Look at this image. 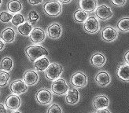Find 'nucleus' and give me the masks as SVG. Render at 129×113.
<instances>
[{
    "mask_svg": "<svg viewBox=\"0 0 129 113\" xmlns=\"http://www.w3.org/2000/svg\"><path fill=\"white\" fill-rule=\"evenodd\" d=\"M10 21L13 25L17 27L18 25H20L21 24H22L25 21V17H24V15L22 14H21V13H17V14H15L14 16H13Z\"/></svg>",
    "mask_w": 129,
    "mask_h": 113,
    "instance_id": "nucleus-28",
    "label": "nucleus"
},
{
    "mask_svg": "<svg viewBox=\"0 0 129 113\" xmlns=\"http://www.w3.org/2000/svg\"><path fill=\"white\" fill-rule=\"evenodd\" d=\"M95 113H111V111L107 108H101V109H97Z\"/></svg>",
    "mask_w": 129,
    "mask_h": 113,
    "instance_id": "nucleus-35",
    "label": "nucleus"
},
{
    "mask_svg": "<svg viewBox=\"0 0 129 113\" xmlns=\"http://www.w3.org/2000/svg\"><path fill=\"white\" fill-rule=\"evenodd\" d=\"M88 17L87 13L82 10H76L73 14V19L77 23H83Z\"/></svg>",
    "mask_w": 129,
    "mask_h": 113,
    "instance_id": "nucleus-27",
    "label": "nucleus"
},
{
    "mask_svg": "<svg viewBox=\"0 0 129 113\" xmlns=\"http://www.w3.org/2000/svg\"><path fill=\"white\" fill-rule=\"evenodd\" d=\"M69 85L64 79H57L54 80L51 86V90L57 95H64L69 90Z\"/></svg>",
    "mask_w": 129,
    "mask_h": 113,
    "instance_id": "nucleus-4",
    "label": "nucleus"
},
{
    "mask_svg": "<svg viewBox=\"0 0 129 113\" xmlns=\"http://www.w3.org/2000/svg\"><path fill=\"white\" fill-rule=\"evenodd\" d=\"M16 36V31L11 28H5L1 33V39L6 43H12L15 40Z\"/></svg>",
    "mask_w": 129,
    "mask_h": 113,
    "instance_id": "nucleus-20",
    "label": "nucleus"
},
{
    "mask_svg": "<svg viewBox=\"0 0 129 113\" xmlns=\"http://www.w3.org/2000/svg\"><path fill=\"white\" fill-rule=\"evenodd\" d=\"M32 30V24L25 21L24 23L17 26V31L24 36H28Z\"/></svg>",
    "mask_w": 129,
    "mask_h": 113,
    "instance_id": "nucleus-24",
    "label": "nucleus"
},
{
    "mask_svg": "<svg viewBox=\"0 0 129 113\" xmlns=\"http://www.w3.org/2000/svg\"><path fill=\"white\" fill-rule=\"evenodd\" d=\"M117 30L112 26H106L102 30L101 37L102 39L105 42H113L117 39Z\"/></svg>",
    "mask_w": 129,
    "mask_h": 113,
    "instance_id": "nucleus-9",
    "label": "nucleus"
},
{
    "mask_svg": "<svg viewBox=\"0 0 129 113\" xmlns=\"http://www.w3.org/2000/svg\"><path fill=\"white\" fill-rule=\"evenodd\" d=\"M58 2L60 3H63V4H68L72 2V0H58Z\"/></svg>",
    "mask_w": 129,
    "mask_h": 113,
    "instance_id": "nucleus-39",
    "label": "nucleus"
},
{
    "mask_svg": "<svg viewBox=\"0 0 129 113\" xmlns=\"http://www.w3.org/2000/svg\"><path fill=\"white\" fill-rule=\"evenodd\" d=\"M128 55H129V51H127L126 53L124 54V61L126 64H128Z\"/></svg>",
    "mask_w": 129,
    "mask_h": 113,
    "instance_id": "nucleus-38",
    "label": "nucleus"
},
{
    "mask_svg": "<svg viewBox=\"0 0 129 113\" xmlns=\"http://www.w3.org/2000/svg\"><path fill=\"white\" fill-rule=\"evenodd\" d=\"M80 10L87 13H91L95 10L98 6L97 0H80Z\"/></svg>",
    "mask_w": 129,
    "mask_h": 113,
    "instance_id": "nucleus-16",
    "label": "nucleus"
},
{
    "mask_svg": "<svg viewBox=\"0 0 129 113\" xmlns=\"http://www.w3.org/2000/svg\"><path fill=\"white\" fill-rule=\"evenodd\" d=\"M66 102L69 104H75L79 102L80 100V93L76 88H72L69 89L67 93H66Z\"/></svg>",
    "mask_w": 129,
    "mask_h": 113,
    "instance_id": "nucleus-18",
    "label": "nucleus"
},
{
    "mask_svg": "<svg viewBox=\"0 0 129 113\" xmlns=\"http://www.w3.org/2000/svg\"><path fill=\"white\" fill-rule=\"evenodd\" d=\"M23 9V5L20 0H10L7 3V10L10 13H17L21 12Z\"/></svg>",
    "mask_w": 129,
    "mask_h": 113,
    "instance_id": "nucleus-23",
    "label": "nucleus"
},
{
    "mask_svg": "<svg viewBox=\"0 0 129 113\" xmlns=\"http://www.w3.org/2000/svg\"><path fill=\"white\" fill-rule=\"evenodd\" d=\"M0 67L3 71L5 72H10L13 68H14V62L13 60L10 58V56H5L1 61V64H0Z\"/></svg>",
    "mask_w": 129,
    "mask_h": 113,
    "instance_id": "nucleus-25",
    "label": "nucleus"
},
{
    "mask_svg": "<svg viewBox=\"0 0 129 113\" xmlns=\"http://www.w3.org/2000/svg\"><path fill=\"white\" fill-rule=\"evenodd\" d=\"M117 28L120 31H123V32H128V31H129V18H128V17L120 19L117 24Z\"/></svg>",
    "mask_w": 129,
    "mask_h": 113,
    "instance_id": "nucleus-26",
    "label": "nucleus"
},
{
    "mask_svg": "<svg viewBox=\"0 0 129 113\" xmlns=\"http://www.w3.org/2000/svg\"><path fill=\"white\" fill-rule=\"evenodd\" d=\"M92 113H95V112H92Z\"/></svg>",
    "mask_w": 129,
    "mask_h": 113,
    "instance_id": "nucleus-42",
    "label": "nucleus"
},
{
    "mask_svg": "<svg viewBox=\"0 0 129 113\" xmlns=\"http://www.w3.org/2000/svg\"><path fill=\"white\" fill-rule=\"evenodd\" d=\"M50 64V63L49 61V59L46 56H43L34 61V67L37 71L43 72L46 70Z\"/></svg>",
    "mask_w": 129,
    "mask_h": 113,
    "instance_id": "nucleus-21",
    "label": "nucleus"
},
{
    "mask_svg": "<svg viewBox=\"0 0 129 113\" xmlns=\"http://www.w3.org/2000/svg\"><path fill=\"white\" fill-rule=\"evenodd\" d=\"M44 13L50 17H57L61 14V5L57 0H50L43 6Z\"/></svg>",
    "mask_w": 129,
    "mask_h": 113,
    "instance_id": "nucleus-2",
    "label": "nucleus"
},
{
    "mask_svg": "<svg viewBox=\"0 0 129 113\" xmlns=\"http://www.w3.org/2000/svg\"><path fill=\"white\" fill-rule=\"evenodd\" d=\"M83 29L87 33L94 34L97 33L100 29V24L95 17H89L83 22Z\"/></svg>",
    "mask_w": 129,
    "mask_h": 113,
    "instance_id": "nucleus-5",
    "label": "nucleus"
},
{
    "mask_svg": "<svg viewBox=\"0 0 129 113\" xmlns=\"http://www.w3.org/2000/svg\"><path fill=\"white\" fill-rule=\"evenodd\" d=\"M21 104V98L17 94H11L6 97L5 100V105L7 107V108L10 110H17L20 108Z\"/></svg>",
    "mask_w": 129,
    "mask_h": 113,
    "instance_id": "nucleus-12",
    "label": "nucleus"
},
{
    "mask_svg": "<svg viewBox=\"0 0 129 113\" xmlns=\"http://www.w3.org/2000/svg\"><path fill=\"white\" fill-rule=\"evenodd\" d=\"M90 62L94 67L101 68L105 65L106 62V58L102 53H95L91 56Z\"/></svg>",
    "mask_w": 129,
    "mask_h": 113,
    "instance_id": "nucleus-19",
    "label": "nucleus"
},
{
    "mask_svg": "<svg viewBox=\"0 0 129 113\" xmlns=\"http://www.w3.org/2000/svg\"><path fill=\"white\" fill-rule=\"evenodd\" d=\"M10 79V75L9 72L5 71H0V87H4L8 84Z\"/></svg>",
    "mask_w": 129,
    "mask_h": 113,
    "instance_id": "nucleus-29",
    "label": "nucleus"
},
{
    "mask_svg": "<svg viewBox=\"0 0 129 113\" xmlns=\"http://www.w3.org/2000/svg\"><path fill=\"white\" fill-rule=\"evenodd\" d=\"M47 113H62V109L58 104H53L48 108Z\"/></svg>",
    "mask_w": 129,
    "mask_h": 113,
    "instance_id": "nucleus-32",
    "label": "nucleus"
},
{
    "mask_svg": "<svg viewBox=\"0 0 129 113\" xmlns=\"http://www.w3.org/2000/svg\"><path fill=\"white\" fill-rule=\"evenodd\" d=\"M25 53H26L28 58L32 62H34L36 59L41 58L43 56H48L49 52L46 48L41 46H29L25 49Z\"/></svg>",
    "mask_w": 129,
    "mask_h": 113,
    "instance_id": "nucleus-1",
    "label": "nucleus"
},
{
    "mask_svg": "<svg viewBox=\"0 0 129 113\" xmlns=\"http://www.w3.org/2000/svg\"><path fill=\"white\" fill-rule=\"evenodd\" d=\"M46 32L41 28H32L28 37L31 42L33 43H41L46 39Z\"/></svg>",
    "mask_w": 129,
    "mask_h": 113,
    "instance_id": "nucleus-10",
    "label": "nucleus"
},
{
    "mask_svg": "<svg viewBox=\"0 0 129 113\" xmlns=\"http://www.w3.org/2000/svg\"><path fill=\"white\" fill-rule=\"evenodd\" d=\"M12 113H21V112L19 111H13Z\"/></svg>",
    "mask_w": 129,
    "mask_h": 113,
    "instance_id": "nucleus-40",
    "label": "nucleus"
},
{
    "mask_svg": "<svg viewBox=\"0 0 129 113\" xmlns=\"http://www.w3.org/2000/svg\"><path fill=\"white\" fill-rule=\"evenodd\" d=\"M2 3H3V1H2V0H0V7H1V5H2Z\"/></svg>",
    "mask_w": 129,
    "mask_h": 113,
    "instance_id": "nucleus-41",
    "label": "nucleus"
},
{
    "mask_svg": "<svg viewBox=\"0 0 129 113\" xmlns=\"http://www.w3.org/2000/svg\"><path fill=\"white\" fill-rule=\"evenodd\" d=\"M64 71V68L57 63H51L45 70V75L47 79L54 81L60 77Z\"/></svg>",
    "mask_w": 129,
    "mask_h": 113,
    "instance_id": "nucleus-3",
    "label": "nucleus"
},
{
    "mask_svg": "<svg viewBox=\"0 0 129 113\" xmlns=\"http://www.w3.org/2000/svg\"><path fill=\"white\" fill-rule=\"evenodd\" d=\"M92 104H93V107L96 110L104 108H107L109 105V100L106 96L101 94V95H98L94 98Z\"/></svg>",
    "mask_w": 129,
    "mask_h": 113,
    "instance_id": "nucleus-17",
    "label": "nucleus"
},
{
    "mask_svg": "<svg viewBox=\"0 0 129 113\" xmlns=\"http://www.w3.org/2000/svg\"><path fill=\"white\" fill-rule=\"evenodd\" d=\"M110 1L115 6H124L126 4L127 0H110Z\"/></svg>",
    "mask_w": 129,
    "mask_h": 113,
    "instance_id": "nucleus-33",
    "label": "nucleus"
},
{
    "mask_svg": "<svg viewBox=\"0 0 129 113\" xmlns=\"http://www.w3.org/2000/svg\"><path fill=\"white\" fill-rule=\"evenodd\" d=\"M13 17V15L10 13H7L6 11H3L2 13H0V21L3 23H8L11 21V19Z\"/></svg>",
    "mask_w": 129,
    "mask_h": 113,
    "instance_id": "nucleus-31",
    "label": "nucleus"
},
{
    "mask_svg": "<svg viewBox=\"0 0 129 113\" xmlns=\"http://www.w3.org/2000/svg\"><path fill=\"white\" fill-rule=\"evenodd\" d=\"M39 75L33 70H27L23 75V81L28 86L36 85L39 81Z\"/></svg>",
    "mask_w": 129,
    "mask_h": 113,
    "instance_id": "nucleus-14",
    "label": "nucleus"
},
{
    "mask_svg": "<svg viewBox=\"0 0 129 113\" xmlns=\"http://www.w3.org/2000/svg\"><path fill=\"white\" fill-rule=\"evenodd\" d=\"M28 2L29 3V4L32 6H37L43 3V0H28Z\"/></svg>",
    "mask_w": 129,
    "mask_h": 113,
    "instance_id": "nucleus-34",
    "label": "nucleus"
},
{
    "mask_svg": "<svg viewBox=\"0 0 129 113\" xmlns=\"http://www.w3.org/2000/svg\"><path fill=\"white\" fill-rule=\"evenodd\" d=\"M36 101L42 105H47L51 103L53 96L51 92L47 89H41L36 94Z\"/></svg>",
    "mask_w": 129,
    "mask_h": 113,
    "instance_id": "nucleus-8",
    "label": "nucleus"
},
{
    "mask_svg": "<svg viewBox=\"0 0 129 113\" xmlns=\"http://www.w3.org/2000/svg\"><path fill=\"white\" fill-rule=\"evenodd\" d=\"M94 80L96 82V83L99 86H100L102 87H105L110 83L111 77L108 72L102 71V72H99L95 75Z\"/></svg>",
    "mask_w": 129,
    "mask_h": 113,
    "instance_id": "nucleus-15",
    "label": "nucleus"
},
{
    "mask_svg": "<svg viewBox=\"0 0 129 113\" xmlns=\"http://www.w3.org/2000/svg\"><path fill=\"white\" fill-rule=\"evenodd\" d=\"M47 35L53 39H57L62 35V28L57 23H53L47 28Z\"/></svg>",
    "mask_w": 129,
    "mask_h": 113,
    "instance_id": "nucleus-13",
    "label": "nucleus"
},
{
    "mask_svg": "<svg viewBox=\"0 0 129 113\" xmlns=\"http://www.w3.org/2000/svg\"><path fill=\"white\" fill-rule=\"evenodd\" d=\"M4 47H5V43H4V42L2 39H0V52H1L2 50L4 49Z\"/></svg>",
    "mask_w": 129,
    "mask_h": 113,
    "instance_id": "nucleus-37",
    "label": "nucleus"
},
{
    "mask_svg": "<svg viewBox=\"0 0 129 113\" xmlns=\"http://www.w3.org/2000/svg\"><path fill=\"white\" fill-rule=\"evenodd\" d=\"M117 76L120 79L124 82L129 80V65L128 64L120 65L117 68Z\"/></svg>",
    "mask_w": 129,
    "mask_h": 113,
    "instance_id": "nucleus-22",
    "label": "nucleus"
},
{
    "mask_svg": "<svg viewBox=\"0 0 129 113\" xmlns=\"http://www.w3.org/2000/svg\"><path fill=\"white\" fill-rule=\"evenodd\" d=\"M10 89L14 94H21L27 91L28 86L22 79H17L10 83Z\"/></svg>",
    "mask_w": 129,
    "mask_h": 113,
    "instance_id": "nucleus-11",
    "label": "nucleus"
},
{
    "mask_svg": "<svg viewBox=\"0 0 129 113\" xmlns=\"http://www.w3.org/2000/svg\"><path fill=\"white\" fill-rule=\"evenodd\" d=\"M0 113H7V110H6L5 105L1 103H0Z\"/></svg>",
    "mask_w": 129,
    "mask_h": 113,
    "instance_id": "nucleus-36",
    "label": "nucleus"
},
{
    "mask_svg": "<svg viewBox=\"0 0 129 113\" xmlns=\"http://www.w3.org/2000/svg\"><path fill=\"white\" fill-rule=\"evenodd\" d=\"M95 15L102 21L109 20L113 16V10L106 5H101L95 9Z\"/></svg>",
    "mask_w": 129,
    "mask_h": 113,
    "instance_id": "nucleus-6",
    "label": "nucleus"
},
{
    "mask_svg": "<svg viewBox=\"0 0 129 113\" xmlns=\"http://www.w3.org/2000/svg\"><path fill=\"white\" fill-rule=\"evenodd\" d=\"M28 22L31 23V24H33L36 23L39 21V19H40V16L38 15L36 11L32 10L28 14Z\"/></svg>",
    "mask_w": 129,
    "mask_h": 113,
    "instance_id": "nucleus-30",
    "label": "nucleus"
},
{
    "mask_svg": "<svg viewBox=\"0 0 129 113\" xmlns=\"http://www.w3.org/2000/svg\"><path fill=\"white\" fill-rule=\"evenodd\" d=\"M87 83V77L84 72H77L71 77V84L75 88H83Z\"/></svg>",
    "mask_w": 129,
    "mask_h": 113,
    "instance_id": "nucleus-7",
    "label": "nucleus"
}]
</instances>
